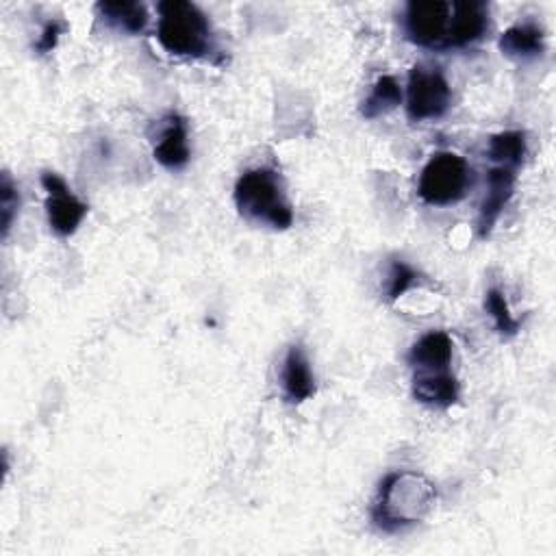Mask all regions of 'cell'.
<instances>
[{
    "instance_id": "8fae6325",
    "label": "cell",
    "mask_w": 556,
    "mask_h": 556,
    "mask_svg": "<svg viewBox=\"0 0 556 556\" xmlns=\"http://www.w3.org/2000/svg\"><path fill=\"white\" fill-rule=\"evenodd\" d=\"M280 384H282V395L289 404H302L311 400L317 391L311 363L300 343L291 345L285 354L282 369H280Z\"/></svg>"
},
{
    "instance_id": "d6986e66",
    "label": "cell",
    "mask_w": 556,
    "mask_h": 556,
    "mask_svg": "<svg viewBox=\"0 0 556 556\" xmlns=\"http://www.w3.org/2000/svg\"><path fill=\"white\" fill-rule=\"evenodd\" d=\"M419 274L402 258H393L389 265V276H387V285H384V300L389 304H393L395 300H400L415 282H417Z\"/></svg>"
},
{
    "instance_id": "7a4b0ae2",
    "label": "cell",
    "mask_w": 556,
    "mask_h": 556,
    "mask_svg": "<svg viewBox=\"0 0 556 556\" xmlns=\"http://www.w3.org/2000/svg\"><path fill=\"white\" fill-rule=\"evenodd\" d=\"M156 41L172 56L206 59L215 50L211 22L189 0H163L156 4Z\"/></svg>"
},
{
    "instance_id": "52a82bcc",
    "label": "cell",
    "mask_w": 556,
    "mask_h": 556,
    "mask_svg": "<svg viewBox=\"0 0 556 556\" xmlns=\"http://www.w3.org/2000/svg\"><path fill=\"white\" fill-rule=\"evenodd\" d=\"M41 187L46 189V215L50 228L59 237H72L83 224L89 206L72 193L56 172H41Z\"/></svg>"
},
{
    "instance_id": "277c9868",
    "label": "cell",
    "mask_w": 556,
    "mask_h": 556,
    "mask_svg": "<svg viewBox=\"0 0 556 556\" xmlns=\"http://www.w3.org/2000/svg\"><path fill=\"white\" fill-rule=\"evenodd\" d=\"M471 185V167L450 150L434 152L424 165L417 182L419 198L430 206H447L465 198Z\"/></svg>"
},
{
    "instance_id": "5bb4252c",
    "label": "cell",
    "mask_w": 556,
    "mask_h": 556,
    "mask_svg": "<svg viewBox=\"0 0 556 556\" xmlns=\"http://www.w3.org/2000/svg\"><path fill=\"white\" fill-rule=\"evenodd\" d=\"M497 48L502 54L519 61L536 59L545 52V30L534 22H519L508 26L500 39Z\"/></svg>"
},
{
    "instance_id": "44dd1931",
    "label": "cell",
    "mask_w": 556,
    "mask_h": 556,
    "mask_svg": "<svg viewBox=\"0 0 556 556\" xmlns=\"http://www.w3.org/2000/svg\"><path fill=\"white\" fill-rule=\"evenodd\" d=\"M65 33V24L61 20H50L43 24L37 41H35V52L37 54H48L56 48L61 35Z\"/></svg>"
},
{
    "instance_id": "e0dca14e",
    "label": "cell",
    "mask_w": 556,
    "mask_h": 556,
    "mask_svg": "<svg viewBox=\"0 0 556 556\" xmlns=\"http://www.w3.org/2000/svg\"><path fill=\"white\" fill-rule=\"evenodd\" d=\"M402 104V89L395 76L382 74L376 78L369 96L361 104V115L367 119H376Z\"/></svg>"
},
{
    "instance_id": "9c48e42d",
    "label": "cell",
    "mask_w": 556,
    "mask_h": 556,
    "mask_svg": "<svg viewBox=\"0 0 556 556\" xmlns=\"http://www.w3.org/2000/svg\"><path fill=\"white\" fill-rule=\"evenodd\" d=\"M489 28V7L480 0L450 2L447 48H467L482 39Z\"/></svg>"
},
{
    "instance_id": "9a60e30c",
    "label": "cell",
    "mask_w": 556,
    "mask_h": 556,
    "mask_svg": "<svg viewBox=\"0 0 556 556\" xmlns=\"http://www.w3.org/2000/svg\"><path fill=\"white\" fill-rule=\"evenodd\" d=\"M98 15L115 30L137 35L148 24V9L141 2H98Z\"/></svg>"
},
{
    "instance_id": "30bf717a",
    "label": "cell",
    "mask_w": 556,
    "mask_h": 556,
    "mask_svg": "<svg viewBox=\"0 0 556 556\" xmlns=\"http://www.w3.org/2000/svg\"><path fill=\"white\" fill-rule=\"evenodd\" d=\"M163 128L159 141L152 150V156L165 169H182L189 163L191 150L187 141V119L178 113H167L163 119Z\"/></svg>"
},
{
    "instance_id": "4fadbf2b",
    "label": "cell",
    "mask_w": 556,
    "mask_h": 556,
    "mask_svg": "<svg viewBox=\"0 0 556 556\" xmlns=\"http://www.w3.org/2000/svg\"><path fill=\"white\" fill-rule=\"evenodd\" d=\"M452 348L454 343L445 330H430L413 343L408 352V363L415 371L450 369Z\"/></svg>"
},
{
    "instance_id": "ba28073f",
    "label": "cell",
    "mask_w": 556,
    "mask_h": 556,
    "mask_svg": "<svg viewBox=\"0 0 556 556\" xmlns=\"http://www.w3.org/2000/svg\"><path fill=\"white\" fill-rule=\"evenodd\" d=\"M515 180H517V169L506 165H493L486 172V193L480 202L478 219H476V228L482 239L491 235L504 206L510 202L515 193Z\"/></svg>"
},
{
    "instance_id": "2e32d148",
    "label": "cell",
    "mask_w": 556,
    "mask_h": 556,
    "mask_svg": "<svg viewBox=\"0 0 556 556\" xmlns=\"http://www.w3.org/2000/svg\"><path fill=\"white\" fill-rule=\"evenodd\" d=\"M528 154V141L523 130H502L489 137L486 159L495 165H506L517 169Z\"/></svg>"
},
{
    "instance_id": "6da1fadb",
    "label": "cell",
    "mask_w": 556,
    "mask_h": 556,
    "mask_svg": "<svg viewBox=\"0 0 556 556\" xmlns=\"http://www.w3.org/2000/svg\"><path fill=\"white\" fill-rule=\"evenodd\" d=\"M434 482L419 471H391L378 486L371 521L382 532H402L424 521L437 504Z\"/></svg>"
},
{
    "instance_id": "7c38bea8",
    "label": "cell",
    "mask_w": 556,
    "mask_h": 556,
    "mask_svg": "<svg viewBox=\"0 0 556 556\" xmlns=\"http://www.w3.org/2000/svg\"><path fill=\"white\" fill-rule=\"evenodd\" d=\"M413 397L426 406L447 408L458 400V380L450 369L415 371Z\"/></svg>"
},
{
    "instance_id": "3957f363",
    "label": "cell",
    "mask_w": 556,
    "mask_h": 556,
    "mask_svg": "<svg viewBox=\"0 0 556 556\" xmlns=\"http://www.w3.org/2000/svg\"><path fill=\"white\" fill-rule=\"evenodd\" d=\"M235 206L250 222L287 230L293 224V208L287 200L278 172L269 167L245 169L235 182Z\"/></svg>"
},
{
    "instance_id": "ffe728a7",
    "label": "cell",
    "mask_w": 556,
    "mask_h": 556,
    "mask_svg": "<svg viewBox=\"0 0 556 556\" xmlns=\"http://www.w3.org/2000/svg\"><path fill=\"white\" fill-rule=\"evenodd\" d=\"M20 211V191L9 176V172H2L0 180V226H2V239L9 237V230L13 226V219Z\"/></svg>"
},
{
    "instance_id": "8992f818",
    "label": "cell",
    "mask_w": 556,
    "mask_h": 556,
    "mask_svg": "<svg viewBox=\"0 0 556 556\" xmlns=\"http://www.w3.org/2000/svg\"><path fill=\"white\" fill-rule=\"evenodd\" d=\"M450 2L445 0H413L404 7L406 37L421 48L447 50Z\"/></svg>"
},
{
    "instance_id": "ac0fdd59",
    "label": "cell",
    "mask_w": 556,
    "mask_h": 556,
    "mask_svg": "<svg viewBox=\"0 0 556 556\" xmlns=\"http://www.w3.org/2000/svg\"><path fill=\"white\" fill-rule=\"evenodd\" d=\"M484 308L486 313L491 315L493 324H495V330L502 334V337H515L517 330H519V319L513 315L510 306H508V300L504 295L502 289L497 287H491L486 293H484Z\"/></svg>"
},
{
    "instance_id": "5b68a950",
    "label": "cell",
    "mask_w": 556,
    "mask_h": 556,
    "mask_svg": "<svg viewBox=\"0 0 556 556\" xmlns=\"http://www.w3.org/2000/svg\"><path fill=\"white\" fill-rule=\"evenodd\" d=\"M452 102V89L439 67L413 65L406 85V115L413 122L439 119Z\"/></svg>"
}]
</instances>
